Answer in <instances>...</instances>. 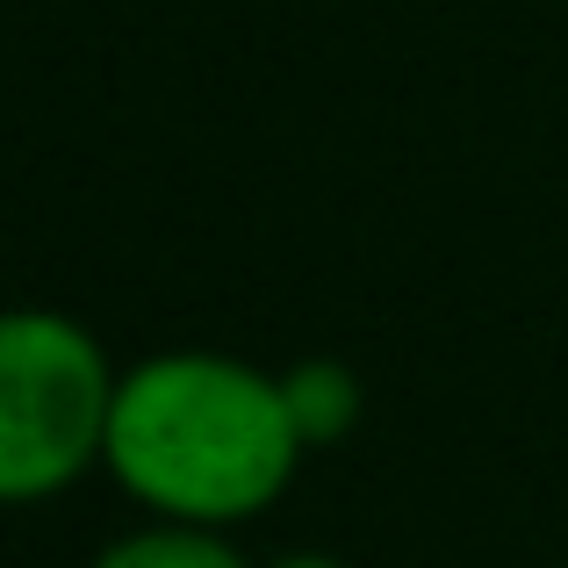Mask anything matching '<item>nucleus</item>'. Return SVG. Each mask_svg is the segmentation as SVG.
Here are the masks:
<instances>
[{"label":"nucleus","instance_id":"20e7f679","mask_svg":"<svg viewBox=\"0 0 568 568\" xmlns=\"http://www.w3.org/2000/svg\"><path fill=\"white\" fill-rule=\"evenodd\" d=\"M87 568H252V561L231 547V532H202V526H166V518H152V526L109 540Z\"/></svg>","mask_w":568,"mask_h":568},{"label":"nucleus","instance_id":"39448f33","mask_svg":"<svg viewBox=\"0 0 568 568\" xmlns=\"http://www.w3.org/2000/svg\"><path fill=\"white\" fill-rule=\"evenodd\" d=\"M266 568H346L338 555H317V547H303V555H281V561H266Z\"/></svg>","mask_w":568,"mask_h":568},{"label":"nucleus","instance_id":"f257e3e1","mask_svg":"<svg viewBox=\"0 0 568 568\" xmlns=\"http://www.w3.org/2000/svg\"><path fill=\"white\" fill-rule=\"evenodd\" d=\"M303 454L281 375L237 353L173 346L123 367L101 468L166 526L231 532L288 497Z\"/></svg>","mask_w":568,"mask_h":568},{"label":"nucleus","instance_id":"7ed1b4c3","mask_svg":"<svg viewBox=\"0 0 568 568\" xmlns=\"http://www.w3.org/2000/svg\"><path fill=\"white\" fill-rule=\"evenodd\" d=\"M281 396H288L295 439H303L310 454H324V446H346L353 425H361V403H367V396H361V375H353L346 361H324V353L281 367Z\"/></svg>","mask_w":568,"mask_h":568},{"label":"nucleus","instance_id":"f03ea898","mask_svg":"<svg viewBox=\"0 0 568 568\" xmlns=\"http://www.w3.org/2000/svg\"><path fill=\"white\" fill-rule=\"evenodd\" d=\"M115 388L101 338L65 310H8L0 324V497L43 504L109 460Z\"/></svg>","mask_w":568,"mask_h":568}]
</instances>
